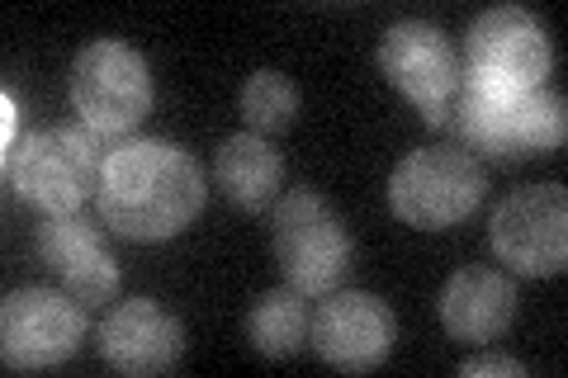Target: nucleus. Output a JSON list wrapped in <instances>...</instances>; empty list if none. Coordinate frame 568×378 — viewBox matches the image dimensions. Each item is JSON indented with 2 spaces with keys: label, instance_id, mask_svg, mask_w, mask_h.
I'll return each mask as SVG.
<instances>
[{
  "label": "nucleus",
  "instance_id": "nucleus-1",
  "mask_svg": "<svg viewBox=\"0 0 568 378\" xmlns=\"http://www.w3.org/2000/svg\"><path fill=\"white\" fill-rule=\"evenodd\" d=\"M204 171L185 147L133 137L104 156L95 208L100 223L129 242H166L185 232L204 208Z\"/></svg>",
  "mask_w": 568,
  "mask_h": 378
},
{
  "label": "nucleus",
  "instance_id": "nucleus-2",
  "mask_svg": "<svg viewBox=\"0 0 568 378\" xmlns=\"http://www.w3.org/2000/svg\"><path fill=\"white\" fill-rule=\"evenodd\" d=\"M446 129L488 161H521V156L559 147L568 137V119H564V100L545 85L497 90L459 71Z\"/></svg>",
  "mask_w": 568,
  "mask_h": 378
},
{
  "label": "nucleus",
  "instance_id": "nucleus-3",
  "mask_svg": "<svg viewBox=\"0 0 568 378\" xmlns=\"http://www.w3.org/2000/svg\"><path fill=\"white\" fill-rule=\"evenodd\" d=\"M71 104L95 133L100 152H119L123 137L138 133V123L152 114V71L142 52L119 39L85 43L71 62Z\"/></svg>",
  "mask_w": 568,
  "mask_h": 378
},
{
  "label": "nucleus",
  "instance_id": "nucleus-4",
  "mask_svg": "<svg viewBox=\"0 0 568 378\" xmlns=\"http://www.w3.org/2000/svg\"><path fill=\"white\" fill-rule=\"evenodd\" d=\"M484 190H488V180H484V166L474 161V152L417 147L388 175V208L407 227L440 232V227L465 223L484 204Z\"/></svg>",
  "mask_w": 568,
  "mask_h": 378
},
{
  "label": "nucleus",
  "instance_id": "nucleus-5",
  "mask_svg": "<svg viewBox=\"0 0 568 378\" xmlns=\"http://www.w3.org/2000/svg\"><path fill=\"white\" fill-rule=\"evenodd\" d=\"M100 166L104 152L91 129H43L20 142L6 171L20 200L58 218V213H77L100 190Z\"/></svg>",
  "mask_w": 568,
  "mask_h": 378
},
{
  "label": "nucleus",
  "instance_id": "nucleus-6",
  "mask_svg": "<svg viewBox=\"0 0 568 378\" xmlns=\"http://www.w3.org/2000/svg\"><path fill=\"white\" fill-rule=\"evenodd\" d=\"M275 256L290 289L327 298L351 269V232L313 190H290L275 208Z\"/></svg>",
  "mask_w": 568,
  "mask_h": 378
},
{
  "label": "nucleus",
  "instance_id": "nucleus-7",
  "mask_svg": "<svg viewBox=\"0 0 568 378\" xmlns=\"http://www.w3.org/2000/svg\"><path fill=\"white\" fill-rule=\"evenodd\" d=\"M85 340V308L58 289H20L0 308V359L6 369H58Z\"/></svg>",
  "mask_w": 568,
  "mask_h": 378
},
{
  "label": "nucleus",
  "instance_id": "nucleus-8",
  "mask_svg": "<svg viewBox=\"0 0 568 378\" xmlns=\"http://www.w3.org/2000/svg\"><path fill=\"white\" fill-rule=\"evenodd\" d=\"M493 251L517 275H559L568 260V194L564 185L511 190L493 213Z\"/></svg>",
  "mask_w": 568,
  "mask_h": 378
},
{
  "label": "nucleus",
  "instance_id": "nucleus-9",
  "mask_svg": "<svg viewBox=\"0 0 568 378\" xmlns=\"http://www.w3.org/2000/svg\"><path fill=\"white\" fill-rule=\"evenodd\" d=\"M465 58H469L465 76L474 81L497 90H536L545 85L549 67H555V48H549L540 20L530 10L497 6L469 24Z\"/></svg>",
  "mask_w": 568,
  "mask_h": 378
},
{
  "label": "nucleus",
  "instance_id": "nucleus-10",
  "mask_svg": "<svg viewBox=\"0 0 568 378\" xmlns=\"http://www.w3.org/2000/svg\"><path fill=\"white\" fill-rule=\"evenodd\" d=\"M379 67H384V76L417 104L422 123H432V129H446L450 95H455V85H459V62H455V52L446 43V33H440L436 24L403 20V24H394V29L384 33Z\"/></svg>",
  "mask_w": 568,
  "mask_h": 378
},
{
  "label": "nucleus",
  "instance_id": "nucleus-11",
  "mask_svg": "<svg viewBox=\"0 0 568 378\" xmlns=\"http://www.w3.org/2000/svg\"><path fill=\"white\" fill-rule=\"evenodd\" d=\"M398 340V321L388 303L375 294H327L317 317L308 321V346L323 355V365L342 374L379 369Z\"/></svg>",
  "mask_w": 568,
  "mask_h": 378
},
{
  "label": "nucleus",
  "instance_id": "nucleus-12",
  "mask_svg": "<svg viewBox=\"0 0 568 378\" xmlns=\"http://www.w3.org/2000/svg\"><path fill=\"white\" fill-rule=\"evenodd\" d=\"M100 355L104 365L133 378L166 374L181 365L185 355V331L162 303L152 298H129L100 321Z\"/></svg>",
  "mask_w": 568,
  "mask_h": 378
},
{
  "label": "nucleus",
  "instance_id": "nucleus-13",
  "mask_svg": "<svg viewBox=\"0 0 568 378\" xmlns=\"http://www.w3.org/2000/svg\"><path fill=\"white\" fill-rule=\"evenodd\" d=\"M511 321H517V289H511L503 269L465 265L440 289V327L455 340H465V346L497 340Z\"/></svg>",
  "mask_w": 568,
  "mask_h": 378
},
{
  "label": "nucleus",
  "instance_id": "nucleus-14",
  "mask_svg": "<svg viewBox=\"0 0 568 378\" xmlns=\"http://www.w3.org/2000/svg\"><path fill=\"white\" fill-rule=\"evenodd\" d=\"M284 161L261 133H237L227 137L219 156H213V185L246 213H261L280 194Z\"/></svg>",
  "mask_w": 568,
  "mask_h": 378
},
{
  "label": "nucleus",
  "instance_id": "nucleus-15",
  "mask_svg": "<svg viewBox=\"0 0 568 378\" xmlns=\"http://www.w3.org/2000/svg\"><path fill=\"white\" fill-rule=\"evenodd\" d=\"M246 340L271 355V359H290L298 346L308 340V308L298 289H271L252 303L246 313Z\"/></svg>",
  "mask_w": 568,
  "mask_h": 378
},
{
  "label": "nucleus",
  "instance_id": "nucleus-16",
  "mask_svg": "<svg viewBox=\"0 0 568 378\" xmlns=\"http://www.w3.org/2000/svg\"><path fill=\"white\" fill-rule=\"evenodd\" d=\"M242 114L246 123L265 137V133H284L298 114V90L290 76H280V71H256V76H246L242 85Z\"/></svg>",
  "mask_w": 568,
  "mask_h": 378
},
{
  "label": "nucleus",
  "instance_id": "nucleus-17",
  "mask_svg": "<svg viewBox=\"0 0 568 378\" xmlns=\"http://www.w3.org/2000/svg\"><path fill=\"white\" fill-rule=\"evenodd\" d=\"M104 251V237L91 218H81V213H58V218H48L39 227V260L52 269V275H67L71 265H81L85 256H95Z\"/></svg>",
  "mask_w": 568,
  "mask_h": 378
},
{
  "label": "nucleus",
  "instance_id": "nucleus-18",
  "mask_svg": "<svg viewBox=\"0 0 568 378\" xmlns=\"http://www.w3.org/2000/svg\"><path fill=\"white\" fill-rule=\"evenodd\" d=\"M62 294H71L81 303L85 313L104 308V303L119 298V260L110 256V246L95 251V256H85L81 265H71L62 275Z\"/></svg>",
  "mask_w": 568,
  "mask_h": 378
},
{
  "label": "nucleus",
  "instance_id": "nucleus-19",
  "mask_svg": "<svg viewBox=\"0 0 568 378\" xmlns=\"http://www.w3.org/2000/svg\"><path fill=\"white\" fill-rule=\"evenodd\" d=\"M465 378H484V374H507V378H526V365L511 355H469L465 365H459Z\"/></svg>",
  "mask_w": 568,
  "mask_h": 378
},
{
  "label": "nucleus",
  "instance_id": "nucleus-20",
  "mask_svg": "<svg viewBox=\"0 0 568 378\" xmlns=\"http://www.w3.org/2000/svg\"><path fill=\"white\" fill-rule=\"evenodd\" d=\"M14 129H20V104H14V95H6V166H10V156L20 152L14 147Z\"/></svg>",
  "mask_w": 568,
  "mask_h": 378
}]
</instances>
